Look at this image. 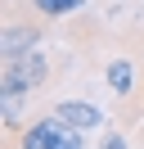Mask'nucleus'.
Wrapping results in <instances>:
<instances>
[{"label":"nucleus","instance_id":"obj_7","mask_svg":"<svg viewBox=\"0 0 144 149\" xmlns=\"http://www.w3.org/2000/svg\"><path fill=\"white\" fill-rule=\"evenodd\" d=\"M140 136H144V122H140Z\"/></svg>","mask_w":144,"mask_h":149},{"label":"nucleus","instance_id":"obj_6","mask_svg":"<svg viewBox=\"0 0 144 149\" xmlns=\"http://www.w3.org/2000/svg\"><path fill=\"white\" fill-rule=\"evenodd\" d=\"M99 149H131V140H126V131H108L99 140Z\"/></svg>","mask_w":144,"mask_h":149},{"label":"nucleus","instance_id":"obj_1","mask_svg":"<svg viewBox=\"0 0 144 149\" xmlns=\"http://www.w3.org/2000/svg\"><path fill=\"white\" fill-rule=\"evenodd\" d=\"M5 149H90V145H86V131L63 122L59 113H41V118H27L18 131H9Z\"/></svg>","mask_w":144,"mask_h":149},{"label":"nucleus","instance_id":"obj_3","mask_svg":"<svg viewBox=\"0 0 144 149\" xmlns=\"http://www.w3.org/2000/svg\"><path fill=\"white\" fill-rule=\"evenodd\" d=\"M50 113H59L63 122H72V127L86 131V136L104 127V109H95L90 100H68V95H63V100H54V104H50Z\"/></svg>","mask_w":144,"mask_h":149},{"label":"nucleus","instance_id":"obj_4","mask_svg":"<svg viewBox=\"0 0 144 149\" xmlns=\"http://www.w3.org/2000/svg\"><path fill=\"white\" fill-rule=\"evenodd\" d=\"M104 81H108V91H113L117 100H126V95L135 91V63H131L126 54L108 59V68H104Z\"/></svg>","mask_w":144,"mask_h":149},{"label":"nucleus","instance_id":"obj_2","mask_svg":"<svg viewBox=\"0 0 144 149\" xmlns=\"http://www.w3.org/2000/svg\"><path fill=\"white\" fill-rule=\"evenodd\" d=\"M36 45H41V23L18 18V0H9V18H5V32H0V54L14 59V54H27Z\"/></svg>","mask_w":144,"mask_h":149},{"label":"nucleus","instance_id":"obj_5","mask_svg":"<svg viewBox=\"0 0 144 149\" xmlns=\"http://www.w3.org/2000/svg\"><path fill=\"white\" fill-rule=\"evenodd\" d=\"M32 14H41V18H68V14H77L86 0H23Z\"/></svg>","mask_w":144,"mask_h":149}]
</instances>
